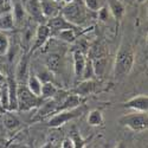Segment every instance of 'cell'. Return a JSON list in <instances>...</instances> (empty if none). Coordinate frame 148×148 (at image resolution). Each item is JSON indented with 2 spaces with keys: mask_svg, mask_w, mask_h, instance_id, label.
Here are the masks:
<instances>
[{
  "mask_svg": "<svg viewBox=\"0 0 148 148\" xmlns=\"http://www.w3.org/2000/svg\"><path fill=\"white\" fill-rule=\"evenodd\" d=\"M135 63V53L133 47L128 43L121 44L115 57L113 73L115 78H123L128 76Z\"/></svg>",
  "mask_w": 148,
  "mask_h": 148,
  "instance_id": "6da1fadb",
  "label": "cell"
},
{
  "mask_svg": "<svg viewBox=\"0 0 148 148\" xmlns=\"http://www.w3.org/2000/svg\"><path fill=\"white\" fill-rule=\"evenodd\" d=\"M18 112H30L32 109L38 108L43 103V98L33 95L26 85H20L18 83Z\"/></svg>",
  "mask_w": 148,
  "mask_h": 148,
  "instance_id": "7a4b0ae2",
  "label": "cell"
},
{
  "mask_svg": "<svg viewBox=\"0 0 148 148\" xmlns=\"http://www.w3.org/2000/svg\"><path fill=\"white\" fill-rule=\"evenodd\" d=\"M119 123L122 127L129 128L133 132L141 133L148 128V116L147 113L134 112L127 115H123L119 119Z\"/></svg>",
  "mask_w": 148,
  "mask_h": 148,
  "instance_id": "3957f363",
  "label": "cell"
},
{
  "mask_svg": "<svg viewBox=\"0 0 148 148\" xmlns=\"http://www.w3.org/2000/svg\"><path fill=\"white\" fill-rule=\"evenodd\" d=\"M84 112V108L77 107V108H73V109H66V110H60V112H56L51 119L49 120L47 122V126L51 127V128H58L64 126L65 123L75 120L77 117H79Z\"/></svg>",
  "mask_w": 148,
  "mask_h": 148,
  "instance_id": "277c9868",
  "label": "cell"
},
{
  "mask_svg": "<svg viewBox=\"0 0 148 148\" xmlns=\"http://www.w3.org/2000/svg\"><path fill=\"white\" fill-rule=\"evenodd\" d=\"M63 17L71 23L72 25L78 26L81 24H83L85 21V13H84V10H82L81 5L75 4V3H71L64 6L63 12H62Z\"/></svg>",
  "mask_w": 148,
  "mask_h": 148,
  "instance_id": "5b68a950",
  "label": "cell"
},
{
  "mask_svg": "<svg viewBox=\"0 0 148 148\" xmlns=\"http://www.w3.org/2000/svg\"><path fill=\"white\" fill-rule=\"evenodd\" d=\"M50 37H51V30L46 24L38 25V27L36 30V33H34L33 43L31 44V47H30V53H33L37 50L42 49L46 44V42L49 40Z\"/></svg>",
  "mask_w": 148,
  "mask_h": 148,
  "instance_id": "8992f818",
  "label": "cell"
},
{
  "mask_svg": "<svg viewBox=\"0 0 148 148\" xmlns=\"http://www.w3.org/2000/svg\"><path fill=\"white\" fill-rule=\"evenodd\" d=\"M6 87L8 92V110L7 112H18V82L14 75H8L6 77Z\"/></svg>",
  "mask_w": 148,
  "mask_h": 148,
  "instance_id": "52a82bcc",
  "label": "cell"
},
{
  "mask_svg": "<svg viewBox=\"0 0 148 148\" xmlns=\"http://www.w3.org/2000/svg\"><path fill=\"white\" fill-rule=\"evenodd\" d=\"M122 107L132 109L134 112H141L147 113L148 112V97L147 95H138L129 98L128 101L123 102Z\"/></svg>",
  "mask_w": 148,
  "mask_h": 148,
  "instance_id": "ba28073f",
  "label": "cell"
},
{
  "mask_svg": "<svg viewBox=\"0 0 148 148\" xmlns=\"http://www.w3.org/2000/svg\"><path fill=\"white\" fill-rule=\"evenodd\" d=\"M46 25L50 27L51 32H57V31H62V30H68V29H76L77 26L72 25L71 23H69L62 13L57 14L56 17H52L50 19H47Z\"/></svg>",
  "mask_w": 148,
  "mask_h": 148,
  "instance_id": "9c48e42d",
  "label": "cell"
},
{
  "mask_svg": "<svg viewBox=\"0 0 148 148\" xmlns=\"http://www.w3.org/2000/svg\"><path fill=\"white\" fill-rule=\"evenodd\" d=\"M83 97L77 95V94H70V95H65L63 98L60 100V102H58V107L56 112H60V110H66V109H73L77 108L79 106H82L83 103Z\"/></svg>",
  "mask_w": 148,
  "mask_h": 148,
  "instance_id": "30bf717a",
  "label": "cell"
},
{
  "mask_svg": "<svg viewBox=\"0 0 148 148\" xmlns=\"http://www.w3.org/2000/svg\"><path fill=\"white\" fill-rule=\"evenodd\" d=\"M57 107H58V102L53 100V98L52 100H44L43 103L38 107V112L36 114L34 120H40L50 114H55L57 110Z\"/></svg>",
  "mask_w": 148,
  "mask_h": 148,
  "instance_id": "8fae6325",
  "label": "cell"
},
{
  "mask_svg": "<svg viewBox=\"0 0 148 148\" xmlns=\"http://www.w3.org/2000/svg\"><path fill=\"white\" fill-rule=\"evenodd\" d=\"M72 59H73V72H75V76L76 78H81L85 66V62H87V57H85V55L82 51L76 50L72 52Z\"/></svg>",
  "mask_w": 148,
  "mask_h": 148,
  "instance_id": "7c38bea8",
  "label": "cell"
},
{
  "mask_svg": "<svg viewBox=\"0 0 148 148\" xmlns=\"http://www.w3.org/2000/svg\"><path fill=\"white\" fill-rule=\"evenodd\" d=\"M40 7H42L43 17L47 19L56 17L57 14L60 13L58 3H55L52 0H40Z\"/></svg>",
  "mask_w": 148,
  "mask_h": 148,
  "instance_id": "4fadbf2b",
  "label": "cell"
},
{
  "mask_svg": "<svg viewBox=\"0 0 148 148\" xmlns=\"http://www.w3.org/2000/svg\"><path fill=\"white\" fill-rule=\"evenodd\" d=\"M14 77H16L18 83L27 79V77H29V56L27 55L21 57L20 62L17 65V69H16V72H14Z\"/></svg>",
  "mask_w": 148,
  "mask_h": 148,
  "instance_id": "5bb4252c",
  "label": "cell"
},
{
  "mask_svg": "<svg viewBox=\"0 0 148 148\" xmlns=\"http://www.w3.org/2000/svg\"><path fill=\"white\" fill-rule=\"evenodd\" d=\"M62 91L57 88V85L53 82H46L43 83L42 85V92H40V97L43 100H57L59 97V94Z\"/></svg>",
  "mask_w": 148,
  "mask_h": 148,
  "instance_id": "9a60e30c",
  "label": "cell"
},
{
  "mask_svg": "<svg viewBox=\"0 0 148 148\" xmlns=\"http://www.w3.org/2000/svg\"><path fill=\"white\" fill-rule=\"evenodd\" d=\"M96 88H97V83L94 79H84L82 83H79L78 87L73 90V92L82 96V97H85L88 95L96 92Z\"/></svg>",
  "mask_w": 148,
  "mask_h": 148,
  "instance_id": "2e32d148",
  "label": "cell"
},
{
  "mask_svg": "<svg viewBox=\"0 0 148 148\" xmlns=\"http://www.w3.org/2000/svg\"><path fill=\"white\" fill-rule=\"evenodd\" d=\"M108 10L110 12V16H113L116 20H121L126 13V6L121 0H110Z\"/></svg>",
  "mask_w": 148,
  "mask_h": 148,
  "instance_id": "e0dca14e",
  "label": "cell"
},
{
  "mask_svg": "<svg viewBox=\"0 0 148 148\" xmlns=\"http://www.w3.org/2000/svg\"><path fill=\"white\" fill-rule=\"evenodd\" d=\"M25 11L31 17H33L36 20H39L40 18H44L43 13H42L40 0H27L26 6H25Z\"/></svg>",
  "mask_w": 148,
  "mask_h": 148,
  "instance_id": "ac0fdd59",
  "label": "cell"
},
{
  "mask_svg": "<svg viewBox=\"0 0 148 148\" xmlns=\"http://www.w3.org/2000/svg\"><path fill=\"white\" fill-rule=\"evenodd\" d=\"M91 138L92 136H90V138H83L81 132L76 127H73L71 129V133H70V139L73 142V148H85V146H87V143L91 140Z\"/></svg>",
  "mask_w": 148,
  "mask_h": 148,
  "instance_id": "d6986e66",
  "label": "cell"
},
{
  "mask_svg": "<svg viewBox=\"0 0 148 148\" xmlns=\"http://www.w3.org/2000/svg\"><path fill=\"white\" fill-rule=\"evenodd\" d=\"M14 25H16V21H14V17L12 12L0 14V31L1 32L13 30Z\"/></svg>",
  "mask_w": 148,
  "mask_h": 148,
  "instance_id": "ffe728a7",
  "label": "cell"
},
{
  "mask_svg": "<svg viewBox=\"0 0 148 148\" xmlns=\"http://www.w3.org/2000/svg\"><path fill=\"white\" fill-rule=\"evenodd\" d=\"M42 85L43 83L40 82V79L37 77L36 75L31 73V75L27 77L26 79V87L27 89L36 96H39L40 97V92H42Z\"/></svg>",
  "mask_w": 148,
  "mask_h": 148,
  "instance_id": "44dd1931",
  "label": "cell"
},
{
  "mask_svg": "<svg viewBox=\"0 0 148 148\" xmlns=\"http://www.w3.org/2000/svg\"><path fill=\"white\" fill-rule=\"evenodd\" d=\"M60 65H62V59L59 55L56 53H51L45 59V66L47 70H50L52 73H56L60 70Z\"/></svg>",
  "mask_w": 148,
  "mask_h": 148,
  "instance_id": "7402d4cb",
  "label": "cell"
},
{
  "mask_svg": "<svg viewBox=\"0 0 148 148\" xmlns=\"http://www.w3.org/2000/svg\"><path fill=\"white\" fill-rule=\"evenodd\" d=\"M51 36L57 37L58 39L63 40L65 43H73L76 40V31L75 29H68V30H62L57 32H51Z\"/></svg>",
  "mask_w": 148,
  "mask_h": 148,
  "instance_id": "603a6c76",
  "label": "cell"
},
{
  "mask_svg": "<svg viewBox=\"0 0 148 148\" xmlns=\"http://www.w3.org/2000/svg\"><path fill=\"white\" fill-rule=\"evenodd\" d=\"M4 126L8 130H16L20 126V120L12 112H6L4 114Z\"/></svg>",
  "mask_w": 148,
  "mask_h": 148,
  "instance_id": "cb8c5ba5",
  "label": "cell"
},
{
  "mask_svg": "<svg viewBox=\"0 0 148 148\" xmlns=\"http://www.w3.org/2000/svg\"><path fill=\"white\" fill-rule=\"evenodd\" d=\"M88 125L91 127H101L103 125V114L98 109H94L88 114Z\"/></svg>",
  "mask_w": 148,
  "mask_h": 148,
  "instance_id": "d4e9b609",
  "label": "cell"
},
{
  "mask_svg": "<svg viewBox=\"0 0 148 148\" xmlns=\"http://www.w3.org/2000/svg\"><path fill=\"white\" fill-rule=\"evenodd\" d=\"M106 65H107V59L104 57H98L97 59L92 60V66H94V71H95V76H100L101 77L103 75L104 70H106Z\"/></svg>",
  "mask_w": 148,
  "mask_h": 148,
  "instance_id": "484cf974",
  "label": "cell"
},
{
  "mask_svg": "<svg viewBox=\"0 0 148 148\" xmlns=\"http://www.w3.org/2000/svg\"><path fill=\"white\" fill-rule=\"evenodd\" d=\"M95 77V71H94V66H92V60L90 58H87V62H85V66L82 73L83 81L84 79H92Z\"/></svg>",
  "mask_w": 148,
  "mask_h": 148,
  "instance_id": "4316f807",
  "label": "cell"
},
{
  "mask_svg": "<svg viewBox=\"0 0 148 148\" xmlns=\"http://www.w3.org/2000/svg\"><path fill=\"white\" fill-rule=\"evenodd\" d=\"M12 13H13V17H14V21L16 23H20L26 14V11H25V7H24L21 4H14L13 5V10H12Z\"/></svg>",
  "mask_w": 148,
  "mask_h": 148,
  "instance_id": "83f0119b",
  "label": "cell"
},
{
  "mask_svg": "<svg viewBox=\"0 0 148 148\" xmlns=\"http://www.w3.org/2000/svg\"><path fill=\"white\" fill-rule=\"evenodd\" d=\"M10 49V40L8 37L0 31V56H5Z\"/></svg>",
  "mask_w": 148,
  "mask_h": 148,
  "instance_id": "f1b7e54d",
  "label": "cell"
},
{
  "mask_svg": "<svg viewBox=\"0 0 148 148\" xmlns=\"http://www.w3.org/2000/svg\"><path fill=\"white\" fill-rule=\"evenodd\" d=\"M0 106L3 107L4 110H8V92H7V87L6 83L3 84L1 91H0Z\"/></svg>",
  "mask_w": 148,
  "mask_h": 148,
  "instance_id": "f546056e",
  "label": "cell"
},
{
  "mask_svg": "<svg viewBox=\"0 0 148 148\" xmlns=\"http://www.w3.org/2000/svg\"><path fill=\"white\" fill-rule=\"evenodd\" d=\"M37 77L40 79L42 83H46V82H53V73L47 70V69H44L43 71H38L37 72Z\"/></svg>",
  "mask_w": 148,
  "mask_h": 148,
  "instance_id": "4dcf8cb0",
  "label": "cell"
},
{
  "mask_svg": "<svg viewBox=\"0 0 148 148\" xmlns=\"http://www.w3.org/2000/svg\"><path fill=\"white\" fill-rule=\"evenodd\" d=\"M85 6L88 10L92 11V12H97L98 8L101 7V1L100 0H84Z\"/></svg>",
  "mask_w": 148,
  "mask_h": 148,
  "instance_id": "1f68e13d",
  "label": "cell"
},
{
  "mask_svg": "<svg viewBox=\"0 0 148 148\" xmlns=\"http://www.w3.org/2000/svg\"><path fill=\"white\" fill-rule=\"evenodd\" d=\"M97 16H98V19L102 20V21H107L109 16H110V12L107 7H100L97 11Z\"/></svg>",
  "mask_w": 148,
  "mask_h": 148,
  "instance_id": "d6a6232c",
  "label": "cell"
},
{
  "mask_svg": "<svg viewBox=\"0 0 148 148\" xmlns=\"http://www.w3.org/2000/svg\"><path fill=\"white\" fill-rule=\"evenodd\" d=\"M60 148H73V142L70 138H65L63 140V142H62V146Z\"/></svg>",
  "mask_w": 148,
  "mask_h": 148,
  "instance_id": "836d02e7",
  "label": "cell"
},
{
  "mask_svg": "<svg viewBox=\"0 0 148 148\" xmlns=\"http://www.w3.org/2000/svg\"><path fill=\"white\" fill-rule=\"evenodd\" d=\"M6 83V77L3 75L1 72H0V85H3V84H5Z\"/></svg>",
  "mask_w": 148,
  "mask_h": 148,
  "instance_id": "e575fe53",
  "label": "cell"
},
{
  "mask_svg": "<svg viewBox=\"0 0 148 148\" xmlns=\"http://www.w3.org/2000/svg\"><path fill=\"white\" fill-rule=\"evenodd\" d=\"M4 3L5 0H0V14L4 13Z\"/></svg>",
  "mask_w": 148,
  "mask_h": 148,
  "instance_id": "d590c367",
  "label": "cell"
},
{
  "mask_svg": "<svg viewBox=\"0 0 148 148\" xmlns=\"http://www.w3.org/2000/svg\"><path fill=\"white\" fill-rule=\"evenodd\" d=\"M42 148H52V143L51 142H46Z\"/></svg>",
  "mask_w": 148,
  "mask_h": 148,
  "instance_id": "8d00e7d4",
  "label": "cell"
},
{
  "mask_svg": "<svg viewBox=\"0 0 148 148\" xmlns=\"http://www.w3.org/2000/svg\"><path fill=\"white\" fill-rule=\"evenodd\" d=\"M115 148H127V146H126L125 143H123V142H120Z\"/></svg>",
  "mask_w": 148,
  "mask_h": 148,
  "instance_id": "74e56055",
  "label": "cell"
},
{
  "mask_svg": "<svg viewBox=\"0 0 148 148\" xmlns=\"http://www.w3.org/2000/svg\"><path fill=\"white\" fill-rule=\"evenodd\" d=\"M62 1H63L65 5H68V4H71V3H73V1H75V0H62Z\"/></svg>",
  "mask_w": 148,
  "mask_h": 148,
  "instance_id": "f35d334b",
  "label": "cell"
},
{
  "mask_svg": "<svg viewBox=\"0 0 148 148\" xmlns=\"http://www.w3.org/2000/svg\"><path fill=\"white\" fill-rule=\"evenodd\" d=\"M136 1L139 3V4H143V3H146L147 0H136Z\"/></svg>",
  "mask_w": 148,
  "mask_h": 148,
  "instance_id": "ab89813d",
  "label": "cell"
},
{
  "mask_svg": "<svg viewBox=\"0 0 148 148\" xmlns=\"http://www.w3.org/2000/svg\"><path fill=\"white\" fill-rule=\"evenodd\" d=\"M52 1H55V3H58V4H59V3L62 1V0H52Z\"/></svg>",
  "mask_w": 148,
  "mask_h": 148,
  "instance_id": "60d3db41",
  "label": "cell"
}]
</instances>
